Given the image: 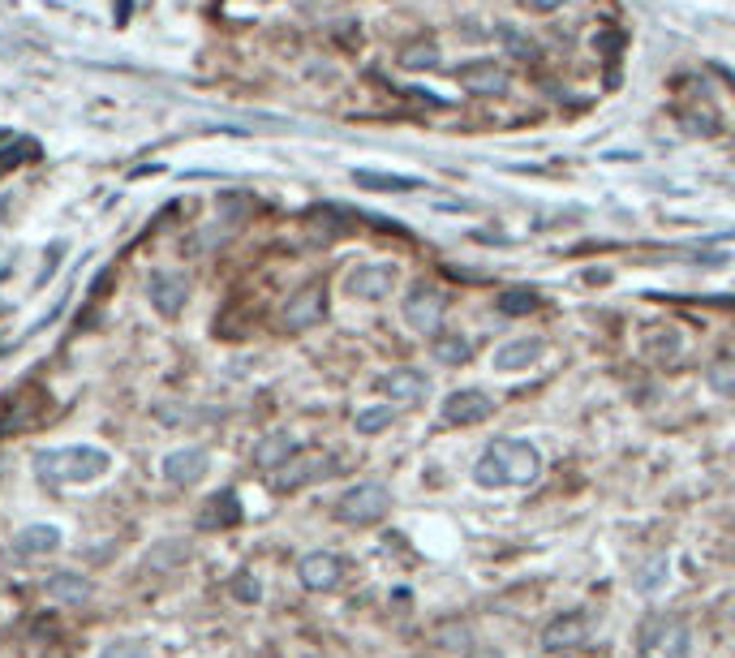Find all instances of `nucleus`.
I'll list each match as a JSON object with an SVG mask.
<instances>
[{
	"mask_svg": "<svg viewBox=\"0 0 735 658\" xmlns=\"http://www.w3.org/2000/svg\"><path fill=\"white\" fill-rule=\"evenodd\" d=\"M585 637H589L585 615L581 611H564V615H555V620L542 628V650H551V654L576 650V646H585Z\"/></svg>",
	"mask_w": 735,
	"mask_h": 658,
	"instance_id": "nucleus-11",
	"label": "nucleus"
},
{
	"mask_svg": "<svg viewBox=\"0 0 735 658\" xmlns=\"http://www.w3.org/2000/svg\"><path fill=\"white\" fill-rule=\"evenodd\" d=\"M538 478H542V452L533 448V443H525V439H512V435L495 439L478 456V465H473V482H478L482 491L529 486V482H538Z\"/></svg>",
	"mask_w": 735,
	"mask_h": 658,
	"instance_id": "nucleus-1",
	"label": "nucleus"
},
{
	"mask_svg": "<svg viewBox=\"0 0 735 658\" xmlns=\"http://www.w3.org/2000/svg\"><path fill=\"white\" fill-rule=\"evenodd\" d=\"M35 469L48 482H99L112 469V456L95 443H69V448H48L35 456Z\"/></svg>",
	"mask_w": 735,
	"mask_h": 658,
	"instance_id": "nucleus-2",
	"label": "nucleus"
},
{
	"mask_svg": "<svg viewBox=\"0 0 735 658\" xmlns=\"http://www.w3.org/2000/svg\"><path fill=\"white\" fill-rule=\"evenodd\" d=\"M379 392L392 396L396 405H417V400L430 396V375L426 370H417V366H396L379 379Z\"/></svg>",
	"mask_w": 735,
	"mask_h": 658,
	"instance_id": "nucleus-10",
	"label": "nucleus"
},
{
	"mask_svg": "<svg viewBox=\"0 0 735 658\" xmlns=\"http://www.w3.org/2000/svg\"><path fill=\"white\" fill-rule=\"evenodd\" d=\"M357 185H366V190H396V194H409L417 190L413 177H387V173H353Z\"/></svg>",
	"mask_w": 735,
	"mask_h": 658,
	"instance_id": "nucleus-26",
	"label": "nucleus"
},
{
	"mask_svg": "<svg viewBox=\"0 0 735 658\" xmlns=\"http://www.w3.org/2000/svg\"><path fill=\"white\" fill-rule=\"evenodd\" d=\"M705 383H710L718 396H735V357H718V362L705 370Z\"/></svg>",
	"mask_w": 735,
	"mask_h": 658,
	"instance_id": "nucleus-25",
	"label": "nucleus"
},
{
	"mask_svg": "<svg viewBox=\"0 0 735 658\" xmlns=\"http://www.w3.org/2000/svg\"><path fill=\"white\" fill-rule=\"evenodd\" d=\"M392 512V491L383 482H357L336 499V517L344 525H374Z\"/></svg>",
	"mask_w": 735,
	"mask_h": 658,
	"instance_id": "nucleus-4",
	"label": "nucleus"
},
{
	"mask_svg": "<svg viewBox=\"0 0 735 658\" xmlns=\"http://www.w3.org/2000/svg\"><path fill=\"white\" fill-rule=\"evenodd\" d=\"M331 469H336V456H327V452H306V456H293L280 474H276V486L280 491H293V486H301V482H314V478H327Z\"/></svg>",
	"mask_w": 735,
	"mask_h": 658,
	"instance_id": "nucleus-12",
	"label": "nucleus"
},
{
	"mask_svg": "<svg viewBox=\"0 0 735 658\" xmlns=\"http://www.w3.org/2000/svg\"><path fill=\"white\" fill-rule=\"evenodd\" d=\"M499 310L503 314H529V310H538V293L533 289H503V297H499Z\"/></svg>",
	"mask_w": 735,
	"mask_h": 658,
	"instance_id": "nucleus-27",
	"label": "nucleus"
},
{
	"mask_svg": "<svg viewBox=\"0 0 735 658\" xmlns=\"http://www.w3.org/2000/svg\"><path fill=\"white\" fill-rule=\"evenodd\" d=\"M233 594L241 598V603H258V581L250 577V572H237V581H233Z\"/></svg>",
	"mask_w": 735,
	"mask_h": 658,
	"instance_id": "nucleus-30",
	"label": "nucleus"
},
{
	"mask_svg": "<svg viewBox=\"0 0 735 658\" xmlns=\"http://www.w3.org/2000/svg\"><path fill=\"white\" fill-rule=\"evenodd\" d=\"M538 357H542L538 336H516V340H503V345L495 349V370L512 375V370H525L529 362H538Z\"/></svg>",
	"mask_w": 735,
	"mask_h": 658,
	"instance_id": "nucleus-16",
	"label": "nucleus"
},
{
	"mask_svg": "<svg viewBox=\"0 0 735 658\" xmlns=\"http://www.w3.org/2000/svg\"><path fill=\"white\" fill-rule=\"evenodd\" d=\"M99 658H151L142 641H112V646L99 650Z\"/></svg>",
	"mask_w": 735,
	"mask_h": 658,
	"instance_id": "nucleus-29",
	"label": "nucleus"
},
{
	"mask_svg": "<svg viewBox=\"0 0 735 658\" xmlns=\"http://www.w3.org/2000/svg\"><path fill=\"white\" fill-rule=\"evenodd\" d=\"M400 65H405V69H435L439 65V48L426 44V39L405 44V48H400Z\"/></svg>",
	"mask_w": 735,
	"mask_h": 658,
	"instance_id": "nucleus-24",
	"label": "nucleus"
},
{
	"mask_svg": "<svg viewBox=\"0 0 735 658\" xmlns=\"http://www.w3.org/2000/svg\"><path fill=\"white\" fill-rule=\"evenodd\" d=\"M207 465L211 461H207L203 448H181V452H168L160 469H164V478L172 486H190V482H198V478L207 474Z\"/></svg>",
	"mask_w": 735,
	"mask_h": 658,
	"instance_id": "nucleus-15",
	"label": "nucleus"
},
{
	"mask_svg": "<svg viewBox=\"0 0 735 658\" xmlns=\"http://www.w3.org/2000/svg\"><path fill=\"white\" fill-rule=\"evenodd\" d=\"M460 87H465L469 95H503L512 87V74L503 65H495V61H473V65H465L460 69Z\"/></svg>",
	"mask_w": 735,
	"mask_h": 658,
	"instance_id": "nucleus-13",
	"label": "nucleus"
},
{
	"mask_svg": "<svg viewBox=\"0 0 735 658\" xmlns=\"http://www.w3.org/2000/svg\"><path fill=\"white\" fill-rule=\"evenodd\" d=\"M469 658H503V654H499V650H473Z\"/></svg>",
	"mask_w": 735,
	"mask_h": 658,
	"instance_id": "nucleus-33",
	"label": "nucleus"
},
{
	"mask_svg": "<svg viewBox=\"0 0 735 658\" xmlns=\"http://www.w3.org/2000/svg\"><path fill=\"white\" fill-rule=\"evenodd\" d=\"M237 521H241V504H237L233 491H220L207 504L203 517H198V525H203V529H224V525H237Z\"/></svg>",
	"mask_w": 735,
	"mask_h": 658,
	"instance_id": "nucleus-21",
	"label": "nucleus"
},
{
	"mask_svg": "<svg viewBox=\"0 0 735 658\" xmlns=\"http://www.w3.org/2000/svg\"><path fill=\"white\" fill-rule=\"evenodd\" d=\"M443 310H448V302H443V293L435 289V284H413L409 297L400 302V314H405V323L417 336H439Z\"/></svg>",
	"mask_w": 735,
	"mask_h": 658,
	"instance_id": "nucleus-5",
	"label": "nucleus"
},
{
	"mask_svg": "<svg viewBox=\"0 0 735 658\" xmlns=\"http://www.w3.org/2000/svg\"><path fill=\"white\" fill-rule=\"evenodd\" d=\"M61 542H65V538H61V529H56V525H26L22 534L13 538V551H18L22 560H26V555L35 560V555H52L56 547H61Z\"/></svg>",
	"mask_w": 735,
	"mask_h": 658,
	"instance_id": "nucleus-17",
	"label": "nucleus"
},
{
	"mask_svg": "<svg viewBox=\"0 0 735 658\" xmlns=\"http://www.w3.org/2000/svg\"><path fill=\"white\" fill-rule=\"evenodd\" d=\"M392 422H396V409L392 405H366V409H357V418H353L357 435H379Z\"/></svg>",
	"mask_w": 735,
	"mask_h": 658,
	"instance_id": "nucleus-22",
	"label": "nucleus"
},
{
	"mask_svg": "<svg viewBox=\"0 0 735 658\" xmlns=\"http://www.w3.org/2000/svg\"><path fill=\"white\" fill-rule=\"evenodd\" d=\"M667 572H671V560H667V555H654V560L641 568V577H637V590H641V594H654L658 585L667 581Z\"/></svg>",
	"mask_w": 735,
	"mask_h": 658,
	"instance_id": "nucleus-28",
	"label": "nucleus"
},
{
	"mask_svg": "<svg viewBox=\"0 0 735 658\" xmlns=\"http://www.w3.org/2000/svg\"><path fill=\"white\" fill-rule=\"evenodd\" d=\"M499 44H503V52L512 56V61H533V56H538V48H533V39L529 35H521L516 31V26H499Z\"/></svg>",
	"mask_w": 735,
	"mask_h": 658,
	"instance_id": "nucleus-23",
	"label": "nucleus"
},
{
	"mask_svg": "<svg viewBox=\"0 0 735 658\" xmlns=\"http://www.w3.org/2000/svg\"><path fill=\"white\" fill-rule=\"evenodd\" d=\"M637 650L641 658H693V633L680 615H645V624L637 628Z\"/></svg>",
	"mask_w": 735,
	"mask_h": 658,
	"instance_id": "nucleus-3",
	"label": "nucleus"
},
{
	"mask_svg": "<svg viewBox=\"0 0 735 658\" xmlns=\"http://www.w3.org/2000/svg\"><path fill=\"white\" fill-rule=\"evenodd\" d=\"M297 577H301L306 590L327 594V590H336V585H340L344 564H340V555H331V551H310V555H301Z\"/></svg>",
	"mask_w": 735,
	"mask_h": 658,
	"instance_id": "nucleus-9",
	"label": "nucleus"
},
{
	"mask_svg": "<svg viewBox=\"0 0 735 658\" xmlns=\"http://www.w3.org/2000/svg\"><path fill=\"white\" fill-rule=\"evenodd\" d=\"M495 413V400H490L482 388H460L443 400V422L448 426H478Z\"/></svg>",
	"mask_w": 735,
	"mask_h": 658,
	"instance_id": "nucleus-7",
	"label": "nucleus"
},
{
	"mask_svg": "<svg viewBox=\"0 0 735 658\" xmlns=\"http://www.w3.org/2000/svg\"><path fill=\"white\" fill-rule=\"evenodd\" d=\"M323 314H327V289L323 284H306V289H297L293 297H288L284 327L288 332H306V327H314Z\"/></svg>",
	"mask_w": 735,
	"mask_h": 658,
	"instance_id": "nucleus-8",
	"label": "nucleus"
},
{
	"mask_svg": "<svg viewBox=\"0 0 735 658\" xmlns=\"http://www.w3.org/2000/svg\"><path fill=\"white\" fill-rule=\"evenodd\" d=\"M48 594L52 603H65V607H78L91 598V581L82 577V572H52L48 577Z\"/></svg>",
	"mask_w": 735,
	"mask_h": 658,
	"instance_id": "nucleus-19",
	"label": "nucleus"
},
{
	"mask_svg": "<svg viewBox=\"0 0 735 658\" xmlns=\"http://www.w3.org/2000/svg\"><path fill=\"white\" fill-rule=\"evenodd\" d=\"M181 560H185V547H172V551L160 547V551L151 555V564H181Z\"/></svg>",
	"mask_w": 735,
	"mask_h": 658,
	"instance_id": "nucleus-31",
	"label": "nucleus"
},
{
	"mask_svg": "<svg viewBox=\"0 0 735 658\" xmlns=\"http://www.w3.org/2000/svg\"><path fill=\"white\" fill-rule=\"evenodd\" d=\"M521 5L529 9V13H555L564 0H521Z\"/></svg>",
	"mask_w": 735,
	"mask_h": 658,
	"instance_id": "nucleus-32",
	"label": "nucleus"
},
{
	"mask_svg": "<svg viewBox=\"0 0 735 658\" xmlns=\"http://www.w3.org/2000/svg\"><path fill=\"white\" fill-rule=\"evenodd\" d=\"M430 349H435L443 366H465L473 357V340L460 332H439V336H430Z\"/></svg>",
	"mask_w": 735,
	"mask_h": 658,
	"instance_id": "nucleus-20",
	"label": "nucleus"
},
{
	"mask_svg": "<svg viewBox=\"0 0 735 658\" xmlns=\"http://www.w3.org/2000/svg\"><path fill=\"white\" fill-rule=\"evenodd\" d=\"M147 293H151V302L160 314H177L185 306V297H190V280H185L181 271H155Z\"/></svg>",
	"mask_w": 735,
	"mask_h": 658,
	"instance_id": "nucleus-14",
	"label": "nucleus"
},
{
	"mask_svg": "<svg viewBox=\"0 0 735 658\" xmlns=\"http://www.w3.org/2000/svg\"><path fill=\"white\" fill-rule=\"evenodd\" d=\"M400 280V271L392 263H362L349 271V280H344V289L353 297H362V302H383V297H392Z\"/></svg>",
	"mask_w": 735,
	"mask_h": 658,
	"instance_id": "nucleus-6",
	"label": "nucleus"
},
{
	"mask_svg": "<svg viewBox=\"0 0 735 658\" xmlns=\"http://www.w3.org/2000/svg\"><path fill=\"white\" fill-rule=\"evenodd\" d=\"M293 456H297V439L288 435V431H276V435H267L254 448V465L258 469H284Z\"/></svg>",
	"mask_w": 735,
	"mask_h": 658,
	"instance_id": "nucleus-18",
	"label": "nucleus"
}]
</instances>
